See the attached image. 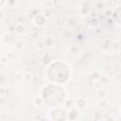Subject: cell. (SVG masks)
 <instances>
[{
  "mask_svg": "<svg viewBox=\"0 0 121 121\" xmlns=\"http://www.w3.org/2000/svg\"><path fill=\"white\" fill-rule=\"evenodd\" d=\"M68 77L66 66L62 63H55L49 70V78L54 81H64Z\"/></svg>",
  "mask_w": 121,
  "mask_h": 121,
  "instance_id": "2",
  "label": "cell"
},
{
  "mask_svg": "<svg viewBox=\"0 0 121 121\" xmlns=\"http://www.w3.org/2000/svg\"><path fill=\"white\" fill-rule=\"evenodd\" d=\"M44 101L49 105H57L62 99V90L56 86H49L43 93Z\"/></svg>",
  "mask_w": 121,
  "mask_h": 121,
  "instance_id": "1",
  "label": "cell"
},
{
  "mask_svg": "<svg viewBox=\"0 0 121 121\" xmlns=\"http://www.w3.org/2000/svg\"><path fill=\"white\" fill-rule=\"evenodd\" d=\"M3 1H4V0H0V4H1V3L3 2Z\"/></svg>",
  "mask_w": 121,
  "mask_h": 121,
  "instance_id": "3",
  "label": "cell"
}]
</instances>
